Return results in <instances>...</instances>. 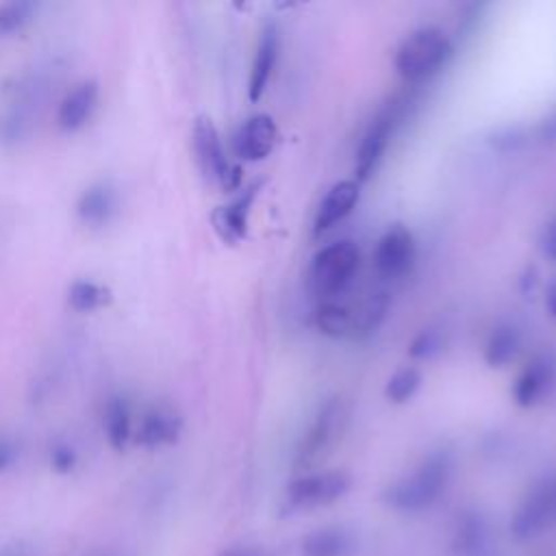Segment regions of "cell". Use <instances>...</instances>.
Returning <instances> with one entry per match:
<instances>
[{
	"label": "cell",
	"instance_id": "1",
	"mask_svg": "<svg viewBox=\"0 0 556 556\" xmlns=\"http://www.w3.org/2000/svg\"><path fill=\"white\" fill-rule=\"evenodd\" d=\"M454 476V456L450 450H432L408 473L391 482L384 502L397 513H421L447 491Z\"/></svg>",
	"mask_w": 556,
	"mask_h": 556
},
{
	"label": "cell",
	"instance_id": "2",
	"mask_svg": "<svg viewBox=\"0 0 556 556\" xmlns=\"http://www.w3.org/2000/svg\"><path fill=\"white\" fill-rule=\"evenodd\" d=\"M454 56L452 37L439 26H421L395 50V72L406 85H424L439 76Z\"/></svg>",
	"mask_w": 556,
	"mask_h": 556
},
{
	"label": "cell",
	"instance_id": "3",
	"mask_svg": "<svg viewBox=\"0 0 556 556\" xmlns=\"http://www.w3.org/2000/svg\"><path fill=\"white\" fill-rule=\"evenodd\" d=\"M361 267V250L354 241H334L317 250L308 265V287L319 298L341 295Z\"/></svg>",
	"mask_w": 556,
	"mask_h": 556
},
{
	"label": "cell",
	"instance_id": "4",
	"mask_svg": "<svg viewBox=\"0 0 556 556\" xmlns=\"http://www.w3.org/2000/svg\"><path fill=\"white\" fill-rule=\"evenodd\" d=\"M404 115H406V100H393L391 104L380 109L378 115L365 128L356 150V161H354V180L358 185L376 176Z\"/></svg>",
	"mask_w": 556,
	"mask_h": 556
},
{
	"label": "cell",
	"instance_id": "5",
	"mask_svg": "<svg viewBox=\"0 0 556 556\" xmlns=\"http://www.w3.org/2000/svg\"><path fill=\"white\" fill-rule=\"evenodd\" d=\"M191 146L195 161L206 178L217 182L224 191H239L243 180L241 165L232 163L224 150L217 126L208 115H198L191 130Z\"/></svg>",
	"mask_w": 556,
	"mask_h": 556
},
{
	"label": "cell",
	"instance_id": "6",
	"mask_svg": "<svg viewBox=\"0 0 556 556\" xmlns=\"http://www.w3.org/2000/svg\"><path fill=\"white\" fill-rule=\"evenodd\" d=\"M556 523V471L545 473L519 500L513 517L510 532L517 541H530Z\"/></svg>",
	"mask_w": 556,
	"mask_h": 556
},
{
	"label": "cell",
	"instance_id": "7",
	"mask_svg": "<svg viewBox=\"0 0 556 556\" xmlns=\"http://www.w3.org/2000/svg\"><path fill=\"white\" fill-rule=\"evenodd\" d=\"M350 476L341 469L313 471L293 478L285 489L287 510H311L341 500L350 491Z\"/></svg>",
	"mask_w": 556,
	"mask_h": 556
},
{
	"label": "cell",
	"instance_id": "8",
	"mask_svg": "<svg viewBox=\"0 0 556 556\" xmlns=\"http://www.w3.org/2000/svg\"><path fill=\"white\" fill-rule=\"evenodd\" d=\"M556 384V354L552 350H541L530 356V361L517 374L510 397L519 408H534L545 397H549Z\"/></svg>",
	"mask_w": 556,
	"mask_h": 556
},
{
	"label": "cell",
	"instance_id": "9",
	"mask_svg": "<svg viewBox=\"0 0 556 556\" xmlns=\"http://www.w3.org/2000/svg\"><path fill=\"white\" fill-rule=\"evenodd\" d=\"M415 258H417L415 237L402 224L389 226L376 241V248L371 254L374 269L378 271V276L389 280L406 276L413 269Z\"/></svg>",
	"mask_w": 556,
	"mask_h": 556
},
{
	"label": "cell",
	"instance_id": "10",
	"mask_svg": "<svg viewBox=\"0 0 556 556\" xmlns=\"http://www.w3.org/2000/svg\"><path fill=\"white\" fill-rule=\"evenodd\" d=\"M343 417H345V410H343V404L339 397H328L317 406L308 428L304 430V434L298 443L295 458L300 465L315 460L319 454H324L334 443V439L341 432Z\"/></svg>",
	"mask_w": 556,
	"mask_h": 556
},
{
	"label": "cell",
	"instance_id": "11",
	"mask_svg": "<svg viewBox=\"0 0 556 556\" xmlns=\"http://www.w3.org/2000/svg\"><path fill=\"white\" fill-rule=\"evenodd\" d=\"M278 141V126L271 115L254 113L232 132V152L237 159L256 163L265 161Z\"/></svg>",
	"mask_w": 556,
	"mask_h": 556
},
{
	"label": "cell",
	"instance_id": "12",
	"mask_svg": "<svg viewBox=\"0 0 556 556\" xmlns=\"http://www.w3.org/2000/svg\"><path fill=\"white\" fill-rule=\"evenodd\" d=\"M280 59V28L274 20H267L258 33L254 59L250 65V78H248V98L250 102H258L276 72Z\"/></svg>",
	"mask_w": 556,
	"mask_h": 556
},
{
	"label": "cell",
	"instance_id": "13",
	"mask_svg": "<svg viewBox=\"0 0 556 556\" xmlns=\"http://www.w3.org/2000/svg\"><path fill=\"white\" fill-rule=\"evenodd\" d=\"M261 189H263V180H254L245 189H239V193L230 202L213 211L211 215L213 228L226 243H237L248 235L250 213Z\"/></svg>",
	"mask_w": 556,
	"mask_h": 556
},
{
	"label": "cell",
	"instance_id": "14",
	"mask_svg": "<svg viewBox=\"0 0 556 556\" xmlns=\"http://www.w3.org/2000/svg\"><path fill=\"white\" fill-rule=\"evenodd\" d=\"M361 185L354 178H343L334 182L321 198L313 217V237H321L334 226H339L358 204Z\"/></svg>",
	"mask_w": 556,
	"mask_h": 556
},
{
	"label": "cell",
	"instance_id": "15",
	"mask_svg": "<svg viewBox=\"0 0 556 556\" xmlns=\"http://www.w3.org/2000/svg\"><path fill=\"white\" fill-rule=\"evenodd\" d=\"M98 96H100V87L91 78L80 80L74 89H70L63 96L59 111H56L59 128L67 130V132L83 128L98 106Z\"/></svg>",
	"mask_w": 556,
	"mask_h": 556
},
{
	"label": "cell",
	"instance_id": "16",
	"mask_svg": "<svg viewBox=\"0 0 556 556\" xmlns=\"http://www.w3.org/2000/svg\"><path fill=\"white\" fill-rule=\"evenodd\" d=\"M182 432V419L169 406H152L143 413L137 430L135 441L141 447H161L176 443Z\"/></svg>",
	"mask_w": 556,
	"mask_h": 556
},
{
	"label": "cell",
	"instance_id": "17",
	"mask_svg": "<svg viewBox=\"0 0 556 556\" xmlns=\"http://www.w3.org/2000/svg\"><path fill=\"white\" fill-rule=\"evenodd\" d=\"M76 213L83 224L87 226H104L109 224L117 213V191L109 180H98L89 185L78 202Z\"/></svg>",
	"mask_w": 556,
	"mask_h": 556
},
{
	"label": "cell",
	"instance_id": "18",
	"mask_svg": "<svg viewBox=\"0 0 556 556\" xmlns=\"http://www.w3.org/2000/svg\"><path fill=\"white\" fill-rule=\"evenodd\" d=\"M521 345H523V334L519 326L513 321H500L491 328L484 341V350H482L484 363L493 369L506 367L517 358Z\"/></svg>",
	"mask_w": 556,
	"mask_h": 556
},
{
	"label": "cell",
	"instance_id": "19",
	"mask_svg": "<svg viewBox=\"0 0 556 556\" xmlns=\"http://www.w3.org/2000/svg\"><path fill=\"white\" fill-rule=\"evenodd\" d=\"M102 426L104 434L115 450H124L126 443L132 437V417H130V404L124 395H111L104 404V415H102Z\"/></svg>",
	"mask_w": 556,
	"mask_h": 556
},
{
	"label": "cell",
	"instance_id": "20",
	"mask_svg": "<svg viewBox=\"0 0 556 556\" xmlns=\"http://www.w3.org/2000/svg\"><path fill=\"white\" fill-rule=\"evenodd\" d=\"M352 539L343 528H319L302 539L300 556H345Z\"/></svg>",
	"mask_w": 556,
	"mask_h": 556
},
{
	"label": "cell",
	"instance_id": "21",
	"mask_svg": "<svg viewBox=\"0 0 556 556\" xmlns=\"http://www.w3.org/2000/svg\"><path fill=\"white\" fill-rule=\"evenodd\" d=\"M315 326L328 339H352V308L324 300L315 308Z\"/></svg>",
	"mask_w": 556,
	"mask_h": 556
},
{
	"label": "cell",
	"instance_id": "22",
	"mask_svg": "<svg viewBox=\"0 0 556 556\" xmlns=\"http://www.w3.org/2000/svg\"><path fill=\"white\" fill-rule=\"evenodd\" d=\"M389 311V298L384 291L371 293L361 302L358 308L352 311V339H365L382 324Z\"/></svg>",
	"mask_w": 556,
	"mask_h": 556
},
{
	"label": "cell",
	"instance_id": "23",
	"mask_svg": "<svg viewBox=\"0 0 556 556\" xmlns=\"http://www.w3.org/2000/svg\"><path fill=\"white\" fill-rule=\"evenodd\" d=\"M111 300H113V291L109 287L98 285V282L87 280V278L74 280L67 289V304L74 311H80V313L106 306Z\"/></svg>",
	"mask_w": 556,
	"mask_h": 556
},
{
	"label": "cell",
	"instance_id": "24",
	"mask_svg": "<svg viewBox=\"0 0 556 556\" xmlns=\"http://www.w3.org/2000/svg\"><path fill=\"white\" fill-rule=\"evenodd\" d=\"M424 382L421 369L417 365H404L400 369H395L387 382H384V397L391 404H406L408 400L415 397V393L419 391Z\"/></svg>",
	"mask_w": 556,
	"mask_h": 556
},
{
	"label": "cell",
	"instance_id": "25",
	"mask_svg": "<svg viewBox=\"0 0 556 556\" xmlns=\"http://www.w3.org/2000/svg\"><path fill=\"white\" fill-rule=\"evenodd\" d=\"M447 337L441 326L421 328L408 343V356L413 361H432L445 352Z\"/></svg>",
	"mask_w": 556,
	"mask_h": 556
},
{
	"label": "cell",
	"instance_id": "26",
	"mask_svg": "<svg viewBox=\"0 0 556 556\" xmlns=\"http://www.w3.org/2000/svg\"><path fill=\"white\" fill-rule=\"evenodd\" d=\"M37 4L30 0H11L0 4V33L22 30L35 17Z\"/></svg>",
	"mask_w": 556,
	"mask_h": 556
},
{
	"label": "cell",
	"instance_id": "27",
	"mask_svg": "<svg viewBox=\"0 0 556 556\" xmlns=\"http://www.w3.org/2000/svg\"><path fill=\"white\" fill-rule=\"evenodd\" d=\"M458 547L467 554H476L478 549H482L486 545V526L482 521L480 515H465L458 523Z\"/></svg>",
	"mask_w": 556,
	"mask_h": 556
},
{
	"label": "cell",
	"instance_id": "28",
	"mask_svg": "<svg viewBox=\"0 0 556 556\" xmlns=\"http://www.w3.org/2000/svg\"><path fill=\"white\" fill-rule=\"evenodd\" d=\"M526 139H528L526 130L521 126L510 124V126H502V128L493 130L489 137V143L493 150H497L502 154H510V152H517L526 143Z\"/></svg>",
	"mask_w": 556,
	"mask_h": 556
},
{
	"label": "cell",
	"instance_id": "29",
	"mask_svg": "<svg viewBox=\"0 0 556 556\" xmlns=\"http://www.w3.org/2000/svg\"><path fill=\"white\" fill-rule=\"evenodd\" d=\"M28 130V122L22 111H11L0 119V139L4 143L20 141Z\"/></svg>",
	"mask_w": 556,
	"mask_h": 556
},
{
	"label": "cell",
	"instance_id": "30",
	"mask_svg": "<svg viewBox=\"0 0 556 556\" xmlns=\"http://www.w3.org/2000/svg\"><path fill=\"white\" fill-rule=\"evenodd\" d=\"M76 460H78V454L76 450L65 443V441H56L52 447H50V465L54 471L59 473H67L76 467Z\"/></svg>",
	"mask_w": 556,
	"mask_h": 556
},
{
	"label": "cell",
	"instance_id": "31",
	"mask_svg": "<svg viewBox=\"0 0 556 556\" xmlns=\"http://www.w3.org/2000/svg\"><path fill=\"white\" fill-rule=\"evenodd\" d=\"M539 243H541L543 256L549 261H556V215L545 224Z\"/></svg>",
	"mask_w": 556,
	"mask_h": 556
},
{
	"label": "cell",
	"instance_id": "32",
	"mask_svg": "<svg viewBox=\"0 0 556 556\" xmlns=\"http://www.w3.org/2000/svg\"><path fill=\"white\" fill-rule=\"evenodd\" d=\"M536 139L541 143H556V106L539 122Z\"/></svg>",
	"mask_w": 556,
	"mask_h": 556
},
{
	"label": "cell",
	"instance_id": "33",
	"mask_svg": "<svg viewBox=\"0 0 556 556\" xmlns=\"http://www.w3.org/2000/svg\"><path fill=\"white\" fill-rule=\"evenodd\" d=\"M17 458V445L7 439V437H0V471L9 469Z\"/></svg>",
	"mask_w": 556,
	"mask_h": 556
},
{
	"label": "cell",
	"instance_id": "34",
	"mask_svg": "<svg viewBox=\"0 0 556 556\" xmlns=\"http://www.w3.org/2000/svg\"><path fill=\"white\" fill-rule=\"evenodd\" d=\"M545 308H547L549 317L556 321V278H552L545 289Z\"/></svg>",
	"mask_w": 556,
	"mask_h": 556
},
{
	"label": "cell",
	"instance_id": "35",
	"mask_svg": "<svg viewBox=\"0 0 556 556\" xmlns=\"http://www.w3.org/2000/svg\"><path fill=\"white\" fill-rule=\"evenodd\" d=\"M222 556H265V554L250 547H232V549H226Z\"/></svg>",
	"mask_w": 556,
	"mask_h": 556
},
{
	"label": "cell",
	"instance_id": "36",
	"mask_svg": "<svg viewBox=\"0 0 556 556\" xmlns=\"http://www.w3.org/2000/svg\"><path fill=\"white\" fill-rule=\"evenodd\" d=\"M2 556H24L20 549H13V552H4Z\"/></svg>",
	"mask_w": 556,
	"mask_h": 556
}]
</instances>
